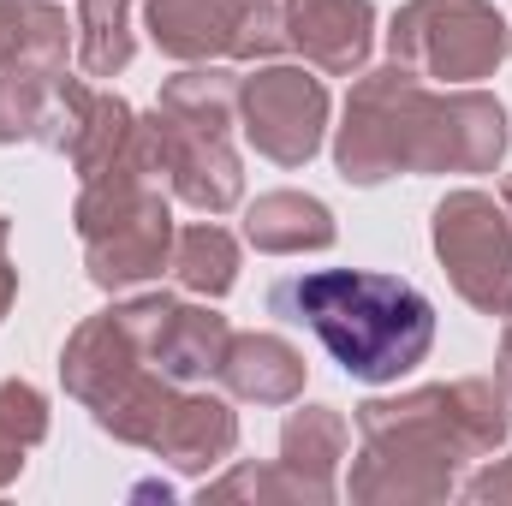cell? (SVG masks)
<instances>
[{"label": "cell", "instance_id": "18", "mask_svg": "<svg viewBox=\"0 0 512 506\" xmlns=\"http://www.w3.org/2000/svg\"><path fill=\"white\" fill-rule=\"evenodd\" d=\"M18 471V441H0V477H12Z\"/></svg>", "mask_w": 512, "mask_h": 506}, {"label": "cell", "instance_id": "9", "mask_svg": "<svg viewBox=\"0 0 512 506\" xmlns=\"http://www.w3.org/2000/svg\"><path fill=\"white\" fill-rule=\"evenodd\" d=\"M66 54V18L48 6H0V66L54 72Z\"/></svg>", "mask_w": 512, "mask_h": 506}, {"label": "cell", "instance_id": "1", "mask_svg": "<svg viewBox=\"0 0 512 506\" xmlns=\"http://www.w3.org/2000/svg\"><path fill=\"white\" fill-rule=\"evenodd\" d=\"M507 143L501 108L483 96L423 102L417 84L393 66L352 96V120L340 131V167L352 179H382L393 167H489Z\"/></svg>", "mask_w": 512, "mask_h": 506}, {"label": "cell", "instance_id": "13", "mask_svg": "<svg viewBox=\"0 0 512 506\" xmlns=\"http://www.w3.org/2000/svg\"><path fill=\"white\" fill-rule=\"evenodd\" d=\"M131 60V36H126V0H90L84 6V72L108 78Z\"/></svg>", "mask_w": 512, "mask_h": 506}, {"label": "cell", "instance_id": "7", "mask_svg": "<svg viewBox=\"0 0 512 506\" xmlns=\"http://www.w3.org/2000/svg\"><path fill=\"white\" fill-rule=\"evenodd\" d=\"M292 42L322 60L328 72H352L370 48V6L364 0H292L286 6Z\"/></svg>", "mask_w": 512, "mask_h": 506}, {"label": "cell", "instance_id": "10", "mask_svg": "<svg viewBox=\"0 0 512 506\" xmlns=\"http://www.w3.org/2000/svg\"><path fill=\"white\" fill-rule=\"evenodd\" d=\"M221 370L233 381V393H245V399H292L298 376H304L298 352L280 346V340H239V346H227Z\"/></svg>", "mask_w": 512, "mask_h": 506}, {"label": "cell", "instance_id": "8", "mask_svg": "<svg viewBox=\"0 0 512 506\" xmlns=\"http://www.w3.org/2000/svg\"><path fill=\"white\" fill-rule=\"evenodd\" d=\"M239 18H245L239 0H155V6H149L155 42H161L167 54H185V60L215 54V48H233Z\"/></svg>", "mask_w": 512, "mask_h": 506}, {"label": "cell", "instance_id": "19", "mask_svg": "<svg viewBox=\"0 0 512 506\" xmlns=\"http://www.w3.org/2000/svg\"><path fill=\"white\" fill-rule=\"evenodd\" d=\"M6 298H12V274L0 268V310H6Z\"/></svg>", "mask_w": 512, "mask_h": 506}, {"label": "cell", "instance_id": "17", "mask_svg": "<svg viewBox=\"0 0 512 506\" xmlns=\"http://www.w3.org/2000/svg\"><path fill=\"white\" fill-rule=\"evenodd\" d=\"M507 489H512V471H507V477H495V471H489V477L477 483V495H483V501H495V495H507Z\"/></svg>", "mask_w": 512, "mask_h": 506}, {"label": "cell", "instance_id": "5", "mask_svg": "<svg viewBox=\"0 0 512 506\" xmlns=\"http://www.w3.org/2000/svg\"><path fill=\"white\" fill-rule=\"evenodd\" d=\"M435 245H441V262L453 268L459 292L477 310H507L512 304V233L489 197H477V191L447 197L435 215Z\"/></svg>", "mask_w": 512, "mask_h": 506}, {"label": "cell", "instance_id": "3", "mask_svg": "<svg viewBox=\"0 0 512 506\" xmlns=\"http://www.w3.org/2000/svg\"><path fill=\"white\" fill-rule=\"evenodd\" d=\"M507 54V30L483 0H423L393 24V60L429 78H483Z\"/></svg>", "mask_w": 512, "mask_h": 506}, {"label": "cell", "instance_id": "20", "mask_svg": "<svg viewBox=\"0 0 512 506\" xmlns=\"http://www.w3.org/2000/svg\"><path fill=\"white\" fill-rule=\"evenodd\" d=\"M512 310V304H507ZM501 370H507V381H512V334H507V364H501Z\"/></svg>", "mask_w": 512, "mask_h": 506}, {"label": "cell", "instance_id": "14", "mask_svg": "<svg viewBox=\"0 0 512 506\" xmlns=\"http://www.w3.org/2000/svg\"><path fill=\"white\" fill-rule=\"evenodd\" d=\"M233 268H239V256H233V239H227L221 227H191V233H185V245H179V274H185L191 292H227V286H233Z\"/></svg>", "mask_w": 512, "mask_h": 506}, {"label": "cell", "instance_id": "12", "mask_svg": "<svg viewBox=\"0 0 512 506\" xmlns=\"http://www.w3.org/2000/svg\"><path fill=\"white\" fill-rule=\"evenodd\" d=\"M251 239L262 251H304V245H328L334 227H328V209L310 203V197H262L251 209Z\"/></svg>", "mask_w": 512, "mask_h": 506}, {"label": "cell", "instance_id": "6", "mask_svg": "<svg viewBox=\"0 0 512 506\" xmlns=\"http://www.w3.org/2000/svg\"><path fill=\"white\" fill-rule=\"evenodd\" d=\"M322 84L304 72H262L245 84V126H251L256 149L298 167L316 137H322Z\"/></svg>", "mask_w": 512, "mask_h": 506}, {"label": "cell", "instance_id": "2", "mask_svg": "<svg viewBox=\"0 0 512 506\" xmlns=\"http://www.w3.org/2000/svg\"><path fill=\"white\" fill-rule=\"evenodd\" d=\"M274 310L316 328L322 346L364 381H393L429 352L435 310L417 286L387 274H310L274 292Z\"/></svg>", "mask_w": 512, "mask_h": 506}, {"label": "cell", "instance_id": "11", "mask_svg": "<svg viewBox=\"0 0 512 506\" xmlns=\"http://www.w3.org/2000/svg\"><path fill=\"white\" fill-rule=\"evenodd\" d=\"M155 447H167L173 465H209V459H221V453L233 447V417H227V405H215V399L173 405V417L161 423Z\"/></svg>", "mask_w": 512, "mask_h": 506}, {"label": "cell", "instance_id": "4", "mask_svg": "<svg viewBox=\"0 0 512 506\" xmlns=\"http://www.w3.org/2000/svg\"><path fill=\"white\" fill-rule=\"evenodd\" d=\"M84 239H90V262L102 286H126L161 268L167 256V209L161 197H149L143 185H108L84 197Z\"/></svg>", "mask_w": 512, "mask_h": 506}, {"label": "cell", "instance_id": "16", "mask_svg": "<svg viewBox=\"0 0 512 506\" xmlns=\"http://www.w3.org/2000/svg\"><path fill=\"white\" fill-rule=\"evenodd\" d=\"M0 435H12L18 447L42 435V399L30 387H0Z\"/></svg>", "mask_w": 512, "mask_h": 506}, {"label": "cell", "instance_id": "21", "mask_svg": "<svg viewBox=\"0 0 512 506\" xmlns=\"http://www.w3.org/2000/svg\"><path fill=\"white\" fill-rule=\"evenodd\" d=\"M507 209H512V179H507Z\"/></svg>", "mask_w": 512, "mask_h": 506}, {"label": "cell", "instance_id": "15", "mask_svg": "<svg viewBox=\"0 0 512 506\" xmlns=\"http://www.w3.org/2000/svg\"><path fill=\"white\" fill-rule=\"evenodd\" d=\"M36 78H48V72H12V66H0V137H18V131H30L42 120L36 114V96H42Z\"/></svg>", "mask_w": 512, "mask_h": 506}]
</instances>
